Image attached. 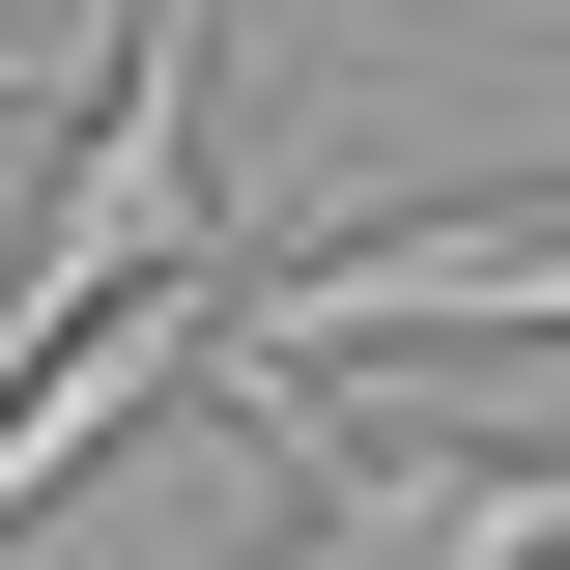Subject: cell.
Instances as JSON below:
<instances>
[{
  "label": "cell",
  "instance_id": "cell-1",
  "mask_svg": "<svg viewBox=\"0 0 570 570\" xmlns=\"http://www.w3.org/2000/svg\"><path fill=\"white\" fill-rule=\"evenodd\" d=\"M400 343H570V200H400L343 257H228V428L343 400Z\"/></svg>",
  "mask_w": 570,
  "mask_h": 570
},
{
  "label": "cell",
  "instance_id": "cell-2",
  "mask_svg": "<svg viewBox=\"0 0 570 570\" xmlns=\"http://www.w3.org/2000/svg\"><path fill=\"white\" fill-rule=\"evenodd\" d=\"M285 428H314V513L257 570H570V428H371V400Z\"/></svg>",
  "mask_w": 570,
  "mask_h": 570
}]
</instances>
